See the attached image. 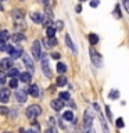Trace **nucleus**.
Returning <instances> with one entry per match:
<instances>
[{
    "label": "nucleus",
    "instance_id": "f8f14e48",
    "mask_svg": "<svg viewBox=\"0 0 129 133\" xmlns=\"http://www.w3.org/2000/svg\"><path fill=\"white\" fill-rule=\"evenodd\" d=\"M28 93L33 96V97H37L39 96V87H37V85H31L28 87Z\"/></svg>",
    "mask_w": 129,
    "mask_h": 133
},
{
    "label": "nucleus",
    "instance_id": "9b49d317",
    "mask_svg": "<svg viewBox=\"0 0 129 133\" xmlns=\"http://www.w3.org/2000/svg\"><path fill=\"white\" fill-rule=\"evenodd\" d=\"M24 15H25V12L22 10H20V8L12 10V17H14V19H17V21H22L24 22Z\"/></svg>",
    "mask_w": 129,
    "mask_h": 133
},
{
    "label": "nucleus",
    "instance_id": "5701e85b",
    "mask_svg": "<svg viewBox=\"0 0 129 133\" xmlns=\"http://www.w3.org/2000/svg\"><path fill=\"white\" fill-rule=\"evenodd\" d=\"M57 71H58L60 74L67 72V65H65V64H62V62H58V64H57Z\"/></svg>",
    "mask_w": 129,
    "mask_h": 133
},
{
    "label": "nucleus",
    "instance_id": "a211bd4d",
    "mask_svg": "<svg viewBox=\"0 0 129 133\" xmlns=\"http://www.w3.org/2000/svg\"><path fill=\"white\" fill-rule=\"evenodd\" d=\"M25 39V35L22 32H18V33H14L12 35V40L14 42H20V40H24Z\"/></svg>",
    "mask_w": 129,
    "mask_h": 133
},
{
    "label": "nucleus",
    "instance_id": "dca6fc26",
    "mask_svg": "<svg viewBox=\"0 0 129 133\" xmlns=\"http://www.w3.org/2000/svg\"><path fill=\"white\" fill-rule=\"evenodd\" d=\"M99 116H100V122H101V126H103L104 133H110V130H108V126H107V122H106V119H104V116H103L101 112H99Z\"/></svg>",
    "mask_w": 129,
    "mask_h": 133
},
{
    "label": "nucleus",
    "instance_id": "4468645a",
    "mask_svg": "<svg viewBox=\"0 0 129 133\" xmlns=\"http://www.w3.org/2000/svg\"><path fill=\"white\" fill-rule=\"evenodd\" d=\"M65 43H67V46H68V47L72 50L74 53H76V47H75L74 46V43H72V40H71V36L68 35V33H67L65 35Z\"/></svg>",
    "mask_w": 129,
    "mask_h": 133
},
{
    "label": "nucleus",
    "instance_id": "9d476101",
    "mask_svg": "<svg viewBox=\"0 0 129 133\" xmlns=\"http://www.w3.org/2000/svg\"><path fill=\"white\" fill-rule=\"evenodd\" d=\"M8 98H10V90L6 89V87H2V90H0V100H2V103H7Z\"/></svg>",
    "mask_w": 129,
    "mask_h": 133
},
{
    "label": "nucleus",
    "instance_id": "c756f323",
    "mask_svg": "<svg viewBox=\"0 0 129 133\" xmlns=\"http://www.w3.org/2000/svg\"><path fill=\"white\" fill-rule=\"evenodd\" d=\"M125 123H124V119L122 118H118L117 119V128H124Z\"/></svg>",
    "mask_w": 129,
    "mask_h": 133
},
{
    "label": "nucleus",
    "instance_id": "58836bf2",
    "mask_svg": "<svg viewBox=\"0 0 129 133\" xmlns=\"http://www.w3.org/2000/svg\"><path fill=\"white\" fill-rule=\"evenodd\" d=\"M57 28H58V29L62 28V21H57Z\"/></svg>",
    "mask_w": 129,
    "mask_h": 133
},
{
    "label": "nucleus",
    "instance_id": "4c0bfd02",
    "mask_svg": "<svg viewBox=\"0 0 129 133\" xmlns=\"http://www.w3.org/2000/svg\"><path fill=\"white\" fill-rule=\"evenodd\" d=\"M0 111H2V114H3V115H6L7 112H8V110H7L6 107H2V108H0Z\"/></svg>",
    "mask_w": 129,
    "mask_h": 133
},
{
    "label": "nucleus",
    "instance_id": "c03bdc74",
    "mask_svg": "<svg viewBox=\"0 0 129 133\" xmlns=\"http://www.w3.org/2000/svg\"><path fill=\"white\" fill-rule=\"evenodd\" d=\"M4 133H10V132H4Z\"/></svg>",
    "mask_w": 129,
    "mask_h": 133
},
{
    "label": "nucleus",
    "instance_id": "49530a36",
    "mask_svg": "<svg viewBox=\"0 0 129 133\" xmlns=\"http://www.w3.org/2000/svg\"><path fill=\"white\" fill-rule=\"evenodd\" d=\"M81 2H85V0H81Z\"/></svg>",
    "mask_w": 129,
    "mask_h": 133
},
{
    "label": "nucleus",
    "instance_id": "f257e3e1",
    "mask_svg": "<svg viewBox=\"0 0 129 133\" xmlns=\"http://www.w3.org/2000/svg\"><path fill=\"white\" fill-rule=\"evenodd\" d=\"M83 121H85V132L86 133H94L93 130V111L86 110L83 114Z\"/></svg>",
    "mask_w": 129,
    "mask_h": 133
},
{
    "label": "nucleus",
    "instance_id": "412c9836",
    "mask_svg": "<svg viewBox=\"0 0 129 133\" xmlns=\"http://www.w3.org/2000/svg\"><path fill=\"white\" fill-rule=\"evenodd\" d=\"M89 42H90V44H96L99 42V36L96 33H89Z\"/></svg>",
    "mask_w": 129,
    "mask_h": 133
},
{
    "label": "nucleus",
    "instance_id": "f03ea898",
    "mask_svg": "<svg viewBox=\"0 0 129 133\" xmlns=\"http://www.w3.org/2000/svg\"><path fill=\"white\" fill-rule=\"evenodd\" d=\"M40 114H42V108L37 105V104H32V105H29L27 108V111H25V115H27L29 119H35Z\"/></svg>",
    "mask_w": 129,
    "mask_h": 133
},
{
    "label": "nucleus",
    "instance_id": "aec40b11",
    "mask_svg": "<svg viewBox=\"0 0 129 133\" xmlns=\"http://www.w3.org/2000/svg\"><path fill=\"white\" fill-rule=\"evenodd\" d=\"M11 56V58L12 60H15V58H18L20 56H24V51L21 49H17V50H14V51H12V54H10Z\"/></svg>",
    "mask_w": 129,
    "mask_h": 133
},
{
    "label": "nucleus",
    "instance_id": "0eeeda50",
    "mask_svg": "<svg viewBox=\"0 0 129 133\" xmlns=\"http://www.w3.org/2000/svg\"><path fill=\"white\" fill-rule=\"evenodd\" d=\"M27 94H28V90H24V89H17L15 91V98L18 103H25L27 101Z\"/></svg>",
    "mask_w": 129,
    "mask_h": 133
},
{
    "label": "nucleus",
    "instance_id": "c85d7f7f",
    "mask_svg": "<svg viewBox=\"0 0 129 133\" xmlns=\"http://www.w3.org/2000/svg\"><path fill=\"white\" fill-rule=\"evenodd\" d=\"M60 98L61 100H69V93H68V91H61V93H60Z\"/></svg>",
    "mask_w": 129,
    "mask_h": 133
},
{
    "label": "nucleus",
    "instance_id": "e433bc0d",
    "mask_svg": "<svg viewBox=\"0 0 129 133\" xmlns=\"http://www.w3.org/2000/svg\"><path fill=\"white\" fill-rule=\"evenodd\" d=\"M51 57L54 58V60H58V58H60L61 56H60V54H58V53H53V54H51Z\"/></svg>",
    "mask_w": 129,
    "mask_h": 133
},
{
    "label": "nucleus",
    "instance_id": "a19ab883",
    "mask_svg": "<svg viewBox=\"0 0 129 133\" xmlns=\"http://www.w3.org/2000/svg\"><path fill=\"white\" fill-rule=\"evenodd\" d=\"M43 4L46 7H50V3H49V0H43Z\"/></svg>",
    "mask_w": 129,
    "mask_h": 133
},
{
    "label": "nucleus",
    "instance_id": "79ce46f5",
    "mask_svg": "<svg viewBox=\"0 0 129 133\" xmlns=\"http://www.w3.org/2000/svg\"><path fill=\"white\" fill-rule=\"evenodd\" d=\"M27 133H37V132H36V130H33V129H29Z\"/></svg>",
    "mask_w": 129,
    "mask_h": 133
},
{
    "label": "nucleus",
    "instance_id": "a18cd8bd",
    "mask_svg": "<svg viewBox=\"0 0 129 133\" xmlns=\"http://www.w3.org/2000/svg\"><path fill=\"white\" fill-rule=\"evenodd\" d=\"M2 2H6V0H2Z\"/></svg>",
    "mask_w": 129,
    "mask_h": 133
},
{
    "label": "nucleus",
    "instance_id": "c9c22d12",
    "mask_svg": "<svg viewBox=\"0 0 129 133\" xmlns=\"http://www.w3.org/2000/svg\"><path fill=\"white\" fill-rule=\"evenodd\" d=\"M0 82H2V83L6 82V74H4V72L0 74Z\"/></svg>",
    "mask_w": 129,
    "mask_h": 133
},
{
    "label": "nucleus",
    "instance_id": "2eb2a0df",
    "mask_svg": "<svg viewBox=\"0 0 129 133\" xmlns=\"http://www.w3.org/2000/svg\"><path fill=\"white\" fill-rule=\"evenodd\" d=\"M20 81L24 82V83H29L31 82V74L29 72H22L20 75Z\"/></svg>",
    "mask_w": 129,
    "mask_h": 133
},
{
    "label": "nucleus",
    "instance_id": "393cba45",
    "mask_svg": "<svg viewBox=\"0 0 129 133\" xmlns=\"http://www.w3.org/2000/svg\"><path fill=\"white\" fill-rule=\"evenodd\" d=\"M67 85V78L65 76H58L57 78V86H65Z\"/></svg>",
    "mask_w": 129,
    "mask_h": 133
},
{
    "label": "nucleus",
    "instance_id": "ea45409f",
    "mask_svg": "<svg viewBox=\"0 0 129 133\" xmlns=\"http://www.w3.org/2000/svg\"><path fill=\"white\" fill-rule=\"evenodd\" d=\"M75 11H76V12H81V11H82V6H76V7H75Z\"/></svg>",
    "mask_w": 129,
    "mask_h": 133
},
{
    "label": "nucleus",
    "instance_id": "f704fd0d",
    "mask_svg": "<svg viewBox=\"0 0 129 133\" xmlns=\"http://www.w3.org/2000/svg\"><path fill=\"white\" fill-rule=\"evenodd\" d=\"M106 111H107V116H108V119H112V114H111V111H110V107H106Z\"/></svg>",
    "mask_w": 129,
    "mask_h": 133
},
{
    "label": "nucleus",
    "instance_id": "f3484780",
    "mask_svg": "<svg viewBox=\"0 0 129 133\" xmlns=\"http://www.w3.org/2000/svg\"><path fill=\"white\" fill-rule=\"evenodd\" d=\"M62 119H65V121H74V114H72V111H65L64 114H62Z\"/></svg>",
    "mask_w": 129,
    "mask_h": 133
},
{
    "label": "nucleus",
    "instance_id": "39448f33",
    "mask_svg": "<svg viewBox=\"0 0 129 133\" xmlns=\"http://www.w3.org/2000/svg\"><path fill=\"white\" fill-rule=\"evenodd\" d=\"M32 56L35 60H39L42 58V49H40V42L39 40H35L32 44Z\"/></svg>",
    "mask_w": 129,
    "mask_h": 133
},
{
    "label": "nucleus",
    "instance_id": "1a4fd4ad",
    "mask_svg": "<svg viewBox=\"0 0 129 133\" xmlns=\"http://www.w3.org/2000/svg\"><path fill=\"white\" fill-rule=\"evenodd\" d=\"M0 66H2V69H3V71H6V69L10 71V69L12 68L11 58H3V60L0 61Z\"/></svg>",
    "mask_w": 129,
    "mask_h": 133
},
{
    "label": "nucleus",
    "instance_id": "ddd939ff",
    "mask_svg": "<svg viewBox=\"0 0 129 133\" xmlns=\"http://www.w3.org/2000/svg\"><path fill=\"white\" fill-rule=\"evenodd\" d=\"M31 19L33 21V22H36V24H42V15L39 14V12H36V11L31 12Z\"/></svg>",
    "mask_w": 129,
    "mask_h": 133
},
{
    "label": "nucleus",
    "instance_id": "473e14b6",
    "mask_svg": "<svg viewBox=\"0 0 129 133\" xmlns=\"http://www.w3.org/2000/svg\"><path fill=\"white\" fill-rule=\"evenodd\" d=\"M99 3H100V0H92V2H90V6H92V7H97Z\"/></svg>",
    "mask_w": 129,
    "mask_h": 133
},
{
    "label": "nucleus",
    "instance_id": "6e6552de",
    "mask_svg": "<svg viewBox=\"0 0 129 133\" xmlns=\"http://www.w3.org/2000/svg\"><path fill=\"white\" fill-rule=\"evenodd\" d=\"M50 105H51V108L54 111H61L62 107H64V103H62L61 98H57V100H51V101H50Z\"/></svg>",
    "mask_w": 129,
    "mask_h": 133
},
{
    "label": "nucleus",
    "instance_id": "4be33fe9",
    "mask_svg": "<svg viewBox=\"0 0 129 133\" xmlns=\"http://www.w3.org/2000/svg\"><path fill=\"white\" fill-rule=\"evenodd\" d=\"M20 72H18V69L17 68H11L10 71H8V76L10 78H17V76H20Z\"/></svg>",
    "mask_w": 129,
    "mask_h": 133
},
{
    "label": "nucleus",
    "instance_id": "6ab92c4d",
    "mask_svg": "<svg viewBox=\"0 0 129 133\" xmlns=\"http://www.w3.org/2000/svg\"><path fill=\"white\" fill-rule=\"evenodd\" d=\"M44 44L47 46V47H53V46L57 44V39H56V37H49V40H46Z\"/></svg>",
    "mask_w": 129,
    "mask_h": 133
},
{
    "label": "nucleus",
    "instance_id": "423d86ee",
    "mask_svg": "<svg viewBox=\"0 0 129 133\" xmlns=\"http://www.w3.org/2000/svg\"><path fill=\"white\" fill-rule=\"evenodd\" d=\"M22 61H24L25 66H27V68L29 69V72H35V65H33V60H32V57H31V56H28V54H25V53H24Z\"/></svg>",
    "mask_w": 129,
    "mask_h": 133
},
{
    "label": "nucleus",
    "instance_id": "7ed1b4c3",
    "mask_svg": "<svg viewBox=\"0 0 129 133\" xmlns=\"http://www.w3.org/2000/svg\"><path fill=\"white\" fill-rule=\"evenodd\" d=\"M90 60H92V62L97 66V68H101L103 66V60H101V56L96 51V50L92 47L90 49Z\"/></svg>",
    "mask_w": 129,
    "mask_h": 133
},
{
    "label": "nucleus",
    "instance_id": "bb28decb",
    "mask_svg": "<svg viewBox=\"0 0 129 133\" xmlns=\"http://www.w3.org/2000/svg\"><path fill=\"white\" fill-rule=\"evenodd\" d=\"M8 37H10V33L7 31H2V43H6L8 40Z\"/></svg>",
    "mask_w": 129,
    "mask_h": 133
},
{
    "label": "nucleus",
    "instance_id": "de8ad7c7",
    "mask_svg": "<svg viewBox=\"0 0 129 133\" xmlns=\"http://www.w3.org/2000/svg\"><path fill=\"white\" fill-rule=\"evenodd\" d=\"M21 2H24V0H21Z\"/></svg>",
    "mask_w": 129,
    "mask_h": 133
},
{
    "label": "nucleus",
    "instance_id": "b1692460",
    "mask_svg": "<svg viewBox=\"0 0 129 133\" xmlns=\"http://www.w3.org/2000/svg\"><path fill=\"white\" fill-rule=\"evenodd\" d=\"M56 28H53V26H50L47 28V31H46V33H47V36L49 37H56Z\"/></svg>",
    "mask_w": 129,
    "mask_h": 133
},
{
    "label": "nucleus",
    "instance_id": "72a5a7b5",
    "mask_svg": "<svg viewBox=\"0 0 129 133\" xmlns=\"http://www.w3.org/2000/svg\"><path fill=\"white\" fill-rule=\"evenodd\" d=\"M115 17H117V18H119V17H121V14H119V6H118V4L115 6Z\"/></svg>",
    "mask_w": 129,
    "mask_h": 133
},
{
    "label": "nucleus",
    "instance_id": "37998d69",
    "mask_svg": "<svg viewBox=\"0 0 129 133\" xmlns=\"http://www.w3.org/2000/svg\"><path fill=\"white\" fill-rule=\"evenodd\" d=\"M78 133H83V130H79V132H78Z\"/></svg>",
    "mask_w": 129,
    "mask_h": 133
},
{
    "label": "nucleus",
    "instance_id": "cd10ccee",
    "mask_svg": "<svg viewBox=\"0 0 129 133\" xmlns=\"http://www.w3.org/2000/svg\"><path fill=\"white\" fill-rule=\"evenodd\" d=\"M10 87H11V89H17V87H18V79H17V78H11Z\"/></svg>",
    "mask_w": 129,
    "mask_h": 133
},
{
    "label": "nucleus",
    "instance_id": "2f4dec72",
    "mask_svg": "<svg viewBox=\"0 0 129 133\" xmlns=\"http://www.w3.org/2000/svg\"><path fill=\"white\" fill-rule=\"evenodd\" d=\"M44 133H57V129L56 128H49L44 130Z\"/></svg>",
    "mask_w": 129,
    "mask_h": 133
},
{
    "label": "nucleus",
    "instance_id": "7c9ffc66",
    "mask_svg": "<svg viewBox=\"0 0 129 133\" xmlns=\"http://www.w3.org/2000/svg\"><path fill=\"white\" fill-rule=\"evenodd\" d=\"M122 4L125 7V10H126V12L129 14V0H122Z\"/></svg>",
    "mask_w": 129,
    "mask_h": 133
},
{
    "label": "nucleus",
    "instance_id": "20e7f679",
    "mask_svg": "<svg viewBox=\"0 0 129 133\" xmlns=\"http://www.w3.org/2000/svg\"><path fill=\"white\" fill-rule=\"evenodd\" d=\"M40 61H42V71H43L44 76H46V78H51V71H50V66H49V58H47V54L42 56Z\"/></svg>",
    "mask_w": 129,
    "mask_h": 133
},
{
    "label": "nucleus",
    "instance_id": "a878e982",
    "mask_svg": "<svg viewBox=\"0 0 129 133\" xmlns=\"http://www.w3.org/2000/svg\"><path fill=\"white\" fill-rule=\"evenodd\" d=\"M108 97H110L111 100H117V98H118L119 97V93H118V90H111L110 91V94H108Z\"/></svg>",
    "mask_w": 129,
    "mask_h": 133
}]
</instances>
